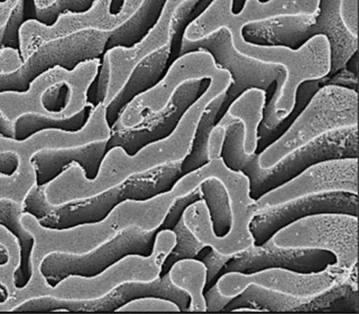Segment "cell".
Listing matches in <instances>:
<instances>
[{
  "label": "cell",
  "mask_w": 359,
  "mask_h": 314,
  "mask_svg": "<svg viewBox=\"0 0 359 314\" xmlns=\"http://www.w3.org/2000/svg\"><path fill=\"white\" fill-rule=\"evenodd\" d=\"M358 52H356V53L353 54V56H351V59L349 60V61L347 62V64H346V69L347 70L351 71V73H353L355 76H358Z\"/></svg>",
  "instance_id": "cell-37"
},
{
  "label": "cell",
  "mask_w": 359,
  "mask_h": 314,
  "mask_svg": "<svg viewBox=\"0 0 359 314\" xmlns=\"http://www.w3.org/2000/svg\"><path fill=\"white\" fill-rule=\"evenodd\" d=\"M220 70L222 67L216 64L212 56L205 50L180 56L154 88L138 95L123 109L118 123L125 128L134 127L147 116L164 109L182 84L194 80H211Z\"/></svg>",
  "instance_id": "cell-14"
},
{
  "label": "cell",
  "mask_w": 359,
  "mask_h": 314,
  "mask_svg": "<svg viewBox=\"0 0 359 314\" xmlns=\"http://www.w3.org/2000/svg\"><path fill=\"white\" fill-rule=\"evenodd\" d=\"M358 196V158L323 161L255 201V214L295 200L330 193Z\"/></svg>",
  "instance_id": "cell-12"
},
{
  "label": "cell",
  "mask_w": 359,
  "mask_h": 314,
  "mask_svg": "<svg viewBox=\"0 0 359 314\" xmlns=\"http://www.w3.org/2000/svg\"><path fill=\"white\" fill-rule=\"evenodd\" d=\"M318 35L327 37L330 48V71L327 76L345 69L351 56L358 52V33L342 22L340 0H321L317 15L282 17L250 24L243 29L246 42L291 50H297Z\"/></svg>",
  "instance_id": "cell-4"
},
{
  "label": "cell",
  "mask_w": 359,
  "mask_h": 314,
  "mask_svg": "<svg viewBox=\"0 0 359 314\" xmlns=\"http://www.w3.org/2000/svg\"><path fill=\"white\" fill-rule=\"evenodd\" d=\"M318 213H345L358 217V196L340 192L310 196L257 212L250 226L255 245L272 238L276 231L287 224Z\"/></svg>",
  "instance_id": "cell-15"
},
{
  "label": "cell",
  "mask_w": 359,
  "mask_h": 314,
  "mask_svg": "<svg viewBox=\"0 0 359 314\" xmlns=\"http://www.w3.org/2000/svg\"><path fill=\"white\" fill-rule=\"evenodd\" d=\"M95 107L86 104L81 109L69 116L45 115L41 112L27 111L16 117L14 121V140L25 142L34 135L55 129L60 132H79L86 128L93 117Z\"/></svg>",
  "instance_id": "cell-23"
},
{
  "label": "cell",
  "mask_w": 359,
  "mask_h": 314,
  "mask_svg": "<svg viewBox=\"0 0 359 314\" xmlns=\"http://www.w3.org/2000/svg\"><path fill=\"white\" fill-rule=\"evenodd\" d=\"M266 91L248 89L233 101L210 132L208 143L209 162L222 157L226 132L233 123H241L244 130V153L255 154L257 151L258 127L263 121L264 108L266 106Z\"/></svg>",
  "instance_id": "cell-18"
},
{
  "label": "cell",
  "mask_w": 359,
  "mask_h": 314,
  "mask_svg": "<svg viewBox=\"0 0 359 314\" xmlns=\"http://www.w3.org/2000/svg\"><path fill=\"white\" fill-rule=\"evenodd\" d=\"M233 257H228V256H222L213 252L212 250H209V252L201 258L202 263L207 269V278H205V291H207L209 287L215 284V280H218V276L220 273L224 271V266L227 265L228 261ZM203 291V292H205Z\"/></svg>",
  "instance_id": "cell-31"
},
{
  "label": "cell",
  "mask_w": 359,
  "mask_h": 314,
  "mask_svg": "<svg viewBox=\"0 0 359 314\" xmlns=\"http://www.w3.org/2000/svg\"><path fill=\"white\" fill-rule=\"evenodd\" d=\"M11 261V252L5 244L0 241V266H6Z\"/></svg>",
  "instance_id": "cell-36"
},
{
  "label": "cell",
  "mask_w": 359,
  "mask_h": 314,
  "mask_svg": "<svg viewBox=\"0 0 359 314\" xmlns=\"http://www.w3.org/2000/svg\"><path fill=\"white\" fill-rule=\"evenodd\" d=\"M170 54L171 43H168L134 67L121 89L104 104L106 121L109 128L117 123L121 112L135 98L154 88L164 78L168 69Z\"/></svg>",
  "instance_id": "cell-20"
},
{
  "label": "cell",
  "mask_w": 359,
  "mask_h": 314,
  "mask_svg": "<svg viewBox=\"0 0 359 314\" xmlns=\"http://www.w3.org/2000/svg\"><path fill=\"white\" fill-rule=\"evenodd\" d=\"M29 20H35V0L16 1L8 18L0 26V50L11 48L22 55L20 28Z\"/></svg>",
  "instance_id": "cell-27"
},
{
  "label": "cell",
  "mask_w": 359,
  "mask_h": 314,
  "mask_svg": "<svg viewBox=\"0 0 359 314\" xmlns=\"http://www.w3.org/2000/svg\"><path fill=\"white\" fill-rule=\"evenodd\" d=\"M22 205L11 198H0V226L8 230L20 247V261L13 274L15 289H24L33 278V252L35 235L22 222Z\"/></svg>",
  "instance_id": "cell-21"
},
{
  "label": "cell",
  "mask_w": 359,
  "mask_h": 314,
  "mask_svg": "<svg viewBox=\"0 0 359 314\" xmlns=\"http://www.w3.org/2000/svg\"><path fill=\"white\" fill-rule=\"evenodd\" d=\"M244 130L241 123L228 127L222 158L233 171L243 172L250 179V196L257 200L297 177L309 166L328 160L358 158V127L325 135L310 145L292 153L276 165L263 170L257 154L246 155L243 147Z\"/></svg>",
  "instance_id": "cell-3"
},
{
  "label": "cell",
  "mask_w": 359,
  "mask_h": 314,
  "mask_svg": "<svg viewBox=\"0 0 359 314\" xmlns=\"http://www.w3.org/2000/svg\"><path fill=\"white\" fill-rule=\"evenodd\" d=\"M160 230L132 224L87 252L53 250L42 258L39 266V274L50 289H55L62 282L73 276L99 278L107 269L127 256H151Z\"/></svg>",
  "instance_id": "cell-6"
},
{
  "label": "cell",
  "mask_w": 359,
  "mask_h": 314,
  "mask_svg": "<svg viewBox=\"0 0 359 314\" xmlns=\"http://www.w3.org/2000/svg\"><path fill=\"white\" fill-rule=\"evenodd\" d=\"M73 97V88L70 82L59 81L50 84L43 91L39 102L48 114H61L70 106Z\"/></svg>",
  "instance_id": "cell-29"
},
{
  "label": "cell",
  "mask_w": 359,
  "mask_h": 314,
  "mask_svg": "<svg viewBox=\"0 0 359 314\" xmlns=\"http://www.w3.org/2000/svg\"><path fill=\"white\" fill-rule=\"evenodd\" d=\"M164 5V0L138 1L126 18L109 32L104 53L111 48H130L140 44L156 25Z\"/></svg>",
  "instance_id": "cell-22"
},
{
  "label": "cell",
  "mask_w": 359,
  "mask_h": 314,
  "mask_svg": "<svg viewBox=\"0 0 359 314\" xmlns=\"http://www.w3.org/2000/svg\"><path fill=\"white\" fill-rule=\"evenodd\" d=\"M108 39L109 31L87 27L43 43L20 67L0 72V95L28 93L34 81L55 67L71 72L79 65L100 60Z\"/></svg>",
  "instance_id": "cell-7"
},
{
  "label": "cell",
  "mask_w": 359,
  "mask_h": 314,
  "mask_svg": "<svg viewBox=\"0 0 359 314\" xmlns=\"http://www.w3.org/2000/svg\"><path fill=\"white\" fill-rule=\"evenodd\" d=\"M11 297V291H9L8 286L0 282V304L7 302Z\"/></svg>",
  "instance_id": "cell-38"
},
{
  "label": "cell",
  "mask_w": 359,
  "mask_h": 314,
  "mask_svg": "<svg viewBox=\"0 0 359 314\" xmlns=\"http://www.w3.org/2000/svg\"><path fill=\"white\" fill-rule=\"evenodd\" d=\"M119 311H180L174 303L156 297H144L130 301Z\"/></svg>",
  "instance_id": "cell-30"
},
{
  "label": "cell",
  "mask_w": 359,
  "mask_h": 314,
  "mask_svg": "<svg viewBox=\"0 0 359 314\" xmlns=\"http://www.w3.org/2000/svg\"><path fill=\"white\" fill-rule=\"evenodd\" d=\"M200 50L210 54L216 64L228 71L233 78V83L224 93L218 118H222L228 107L246 90L267 91L274 82L275 88L280 87L283 82L284 71L280 67L263 64L239 53L233 46V37L228 28H219L218 31L194 42L182 41L180 56Z\"/></svg>",
  "instance_id": "cell-11"
},
{
  "label": "cell",
  "mask_w": 359,
  "mask_h": 314,
  "mask_svg": "<svg viewBox=\"0 0 359 314\" xmlns=\"http://www.w3.org/2000/svg\"><path fill=\"white\" fill-rule=\"evenodd\" d=\"M224 97V93L219 95L218 98L215 99L202 114L196 132H194L190 153L183 160L182 165H181L182 177L191 173V172L196 171V170H199L200 168L205 166L209 162V158H208V143H209L211 130H212L215 125L218 123L217 119H218L219 112L222 109Z\"/></svg>",
  "instance_id": "cell-24"
},
{
  "label": "cell",
  "mask_w": 359,
  "mask_h": 314,
  "mask_svg": "<svg viewBox=\"0 0 359 314\" xmlns=\"http://www.w3.org/2000/svg\"><path fill=\"white\" fill-rule=\"evenodd\" d=\"M182 162L168 163L151 171L134 174L123 182L91 196L59 205L48 201L45 193L46 186L34 184L22 199V214L34 217L41 227L55 231L99 224L123 202L146 201L170 192L182 177Z\"/></svg>",
  "instance_id": "cell-2"
},
{
  "label": "cell",
  "mask_w": 359,
  "mask_h": 314,
  "mask_svg": "<svg viewBox=\"0 0 359 314\" xmlns=\"http://www.w3.org/2000/svg\"><path fill=\"white\" fill-rule=\"evenodd\" d=\"M356 269L357 266L351 272H345L332 265L317 273H299L284 268L262 269L250 274L227 272L215 284L219 293L230 301L250 285L297 300H312L345 283Z\"/></svg>",
  "instance_id": "cell-10"
},
{
  "label": "cell",
  "mask_w": 359,
  "mask_h": 314,
  "mask_svg": "<svg viewBox=\"0 0 359 314\" xmlns=\"http://www.w3.org/2000/svg\"><path fill=\"white\" fill-rule=\"evenodd\" d=\"M273 244L290 250L329 252L334 266L351 272L358 264V217L318 213L287 224L273 235Z\"/></svg>",
  "instance_id": "cell-8"
},
{
  "label": "cell",
  "mask_w": 359,
  "mask_h": 314,
  "mask_svg": "<svg viewBox=\"0 0 359 314\" xmlns=\"http://www.w3.org/2000/svg\"><path fill=\"white\" fill-rule=\"evenodd\" d=\"M336 258L329 252L316 250H290L273 244L272 238L262 245H254L246 252L233 256L224 266L222 274H245L266 268H284L299 273H317L332 266Z\"/></svg>",
  "instance_id": "cell-16"
},
{
  "label": "cell",
  "mask_w": 359,
  "mask_h": 314,
  "mask_svg": "<svg viewBox=\"0 0 359 314\" xmlns=\"http://www.w3.org/2000/svg\"><path fill=\"white\" fill-rule=\"evenodd\" d=\"M328 86H336V87L345 88V89L353 90L357 93L358 86V76H355L347 69H342L329 78Z\"/></svg>",
  "instance_id": "cell-33"
},
{
  "label": "cell",
  "mask_w": 359,
  "mask_h": 314,
  "mask_svg": "<svg viewBox=\"0 0 359 314\" xmlns=\"http://www.w3.org/2000/svg\"><path fill=\"white\" fill-rule=\"evenodd\" d=\"M93 0H53L35 1V22L53 27L62 15L87 14L93 8Z\"/></svg>",
  "instance_id": "cell-28"
},
{
  "label": "cell",
  "mask_w": 359,
  "mask_h": 314,
  "mask_svg": "<svg viewBox=\"0 0 359 314\" xmlns=\"http://www.w3.org/2000/svg\"><path fill=\"white\" fill-rule=\"evenodd\" d=\"M205 296V306H207V311L218 312L224 310V306H227L230 300L222 296L217 289L216 284H213L211 287L203 292Z\"/></svg>",
  "instance_id": "cell-34"
},
{
  "label": "cell",
  "mask_w": 359,
  "mask_h": 314,
  "mask_svg": "<svg viewBox=\"0 0 359 314\" xmlns=\"http://www.w3.org/2000/svg\"><path fill=\"white\" fill-rule=\"evenodd\" d=\"M172 231L175 235V245L163 261L162 266H161L160 276L168 274L172 266L177 261H184V259L201 261V258L210 250L209 247H205V245L201 244L194 237V233H191L190 229L187 227V224L183 220V216L174 226Z\"/></svg>",
  "instance_id": "cell-26"
},
{
  "label": "cell",
  "mask_w": 359,
  "mask_h": 314,
  "mask_svg": "<svg viewBox=\"0 0 359 314\" xmlns=\"http://www.w3.org/2000/svg\"><path fill=\"white\" fill-rule=\"evenodd\" d=\"M20 156L15 151H0V177H11L18 172Z\"/></svg>",
  "instance_id": "cell-32"
},
{
  "label": "cell",
  "mask_w": 359,
  "mask_h": 314,
  "mask_svg": "<svg viewBox=\"0 0 359 314\" xmlns=\"http://www.w3.org/2000/svg\"><path fill=\"white\" fill-rule=\"evenodd\" d=\"M207 80H194L182 84L164 109L144 118L130 128L116 123L110 128L107 151L121 147L128 156H134L146 146L165 139L175 130L187 110L205 93Z\"/></svg>",
  "instance_id": "cell-13"
},
{
  "label": "cell",
  "mask_w": 359,
  "mask_h": 314,
  "mask_svg": "<svg viewBox=\"0 0 359 314\" xmlns=\"http://www.w3.org/2000/svg\"><path fill=\"white\" fill-rule=\"evenodd\" d=\"M357 289L356 278H349L345 283L331 289L328 293L312 300H297L273 292L264 291L257 286L250 285L233 297L224 306V311H233L238 308H257L261 312H319L334 311V304L340 297L349 294Z\"/></svg>",
  "instance_id": "cell-19"
},
{
  "label": "cell",
  "mask_w": 359,
  "mask_h": 314,
  "mask_svg": "<svg viewBox=\"0 0 359 314\" xmlns=\"http://www.w3.org/2000/svg\"><path fill=\"white\" fill-rule=\"evenodd\" d=\"M231 0H213L207 8L189 26L194 39H201L219 28L229 29L233 44L239 53L263 64L280 67L284 71L283 82L275 88L272 98L264 108L262 125L274 129L290 116L295 106V95L303 82L320 80L330 71V48L323 35L312 37L297 50L283 46H263L252 44L243 37V28L231 22Z\"/></svg>",
  "instance_id": "cell-1"
},
{
  "label": "cell",
  "mask_w": 359,
  "mask_h": 314,
  "mask_svg": "<svg viewBox=\"0 0 359 314\" xmlns=\"http://www.w3.org/2000/svg\"><path fill=\"white\" fill-rule=\"evenodd\" d=\"M0 137L14 140V121L0 109Z\"/></svg>",
  "instance_id": "cell-35"
},
{
  "label": "cell",
  "mask_w": 359,
  "mask_h": 314,
  "mask_svg": "<svg viewBox=\"0 0 359 314\" xmlns=\"http://www.w3.org/2000/svg\"><path fill=\"white\" fill-rule=\"evenodd\" d=\"M173 284L188 293L190 296L189 311H207L205 291L207 269L203 263L196 259H184L174 264L168 272Z\"/></svg>",
  "instance_id": "cell-25"
},
{
  "label": "cell",
  "mask_w": 359,
  "mask_h": 314,
  "mask_svg": "<svg viewBox=\"0 0 359 314\" xmlns=\"http://www.w3.org/2000/svg\"><path fill=\"white\" fill-rule=\"evenodd\" d=\"M156 297L174 303L180 311H189L190 296L173 284L170 274L151 280H127L98 296L90 299H62L53 295L34 296L17 304L13 312H114L130 301Z\"/></svg>",
  "instance_id": "cell-9"
},
{
  "label": "cell",
  "mask_w": 359,
  "mask_h": 314,
  "mask_svg": "<svg viewBox=\"0 0 359 314\" xmlns=\"http://www.w3.org/2000/svg\"><path fill=\"white\" fill-rule=\"evenodd\" d=\"M358 127V93L336 86L321 88L282 136L257 154L263 170L331 132Z\"/></svg>",
  "instance_id": "cell-5"
},
{
  "label": "cell",
  "mask_w": 359,
  "mask_h": 314,
  "mask_svg": "<svg viewBox=\"0 0 359 314\" xmlns=\"http://www.w3.org/2000/svg\"><path fill=\"white\" fill-rule=\"evenodd\" d=\"M110 135L93 138L87 143L57 149H41L34 151L29 163L35 174V185L48 186L59 177L71 164L76 163L84 177L93 182L98 177L107 154V144Z\"/></svg>",
  "instance_id": "cell-17"
}]
</instances>
